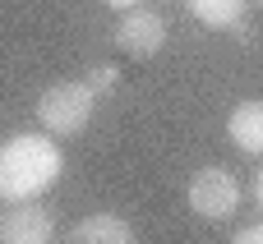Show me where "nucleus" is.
Returning <instances> with one entry per match:
<instances>
[{
	"instance_id": "obj_9",
	"label": "nucleus",
	"mask_w": 263,
	"mask_h": 244,
	"mask_svg": "<svg viewBox=\"0 0 263 244\" xmlns=\"http://www.w3.org/2000/svg\"><path fill=\"white\" fill-rule=\"evenodd\" d=\"M83 83H88V88H92V92H111V88H116V83H120V69H116V65H92V69H88V78H83Z\"/></svg>"
},
{
	"instance_id": "obj_12",
	"label": "nucleus",
	"mask_w": 263,
	"mask_h": 244,
	"mask_svg": "<svg viewBox=\"0 0 263 244\" xmlns=\"http://www.w3.org/2000/svg\"><path fill=\"white\" fill-rule=\"evenodd\" d=\"M254 198H259V208H263V166H259V175H254Z\"/></svg>"
},
{
	"instance_id": "obj_2",
	"label": "nucleus",
	"mask_w": 263,
	"mask_h": 244,
	"mask_svg": "<svg viewBox=\"0 0 263 244\" xmlns=\"http://www.w3.org/2000/svg\"><path fill=\"white\" fill-rule=\"evenodd\" d=\"M92 111H97V92L83 78L79 83H55V88H46L37 97V120H42V134H51V138L83 134Z\"/></svg>"
},
{
	"instance_id": "obj_4",
	"label": "nucleus",
	"mask_w": 263,
	"mask_h": 244,
	"mask_svg": "<svg viewBox=\"0 0 263 244\" xmlns=\"http://www.w3.org/2000/svg\"><path fill=\"white\" fill-rule=\"evenodd\" d=\"M55 240V212L37 198L9 203L0 217V244H51Z\"/></svg>"
},
{
	"instance_id": "obj_5",
	"label": "nucleus",
	"mask_w": 263,
	"mask_h": 244,
	"mask_svg": "<svg viewBox=\"0 0 263 244\" xmlns=\"http://www.w3.org/2000/svg\"><path fill=\"white\" fill-rule=\"evenodd\" d=\"M116 46L125 51V55H134V60H148V55H157L162 46H166V18L157 14V9H125V18H120V28H116Z\"/></svg>"
},
{
	"instance_id": "obj_8",
	"label": "nucleus",
	"mask_w": 263,
	"mask_h": 244,
	"mask_svg": "<svg viewBox=\"0 0 263 244\" xmlns=\"http://www.w3.org/2000/svg\"><path fill=\"white\" fill-rule=\"evenodd\" d=\"M185 5L203 28H245V5L250 0H185Z\"/></svg>"
},
{
	"instance_id": "obj_11",
	"label": "nucleus",
	"mask_w": 263,
	"mask_h": 244,
	"mask_svg": "<svg viewBox=\"0 0 263 244\" xmlns=\"http://www.w3.org/2000/svg\"><path fill=\"white\" fill-rule=\"evenodd\" d=\"M102 5H111V9H139L143 0H102Z\"/></svg>"
},
{
	"instance_id": "obj_6",
	"label": "nucleus",
	"mask_w": 263,
	"mask_h": 244,
	"mask_svg": "<svg viewBox=\"0 0 263 244\" xmlns=\"http://www.w3.org/2000/svg\"><path fill=\"white\" fill-rule=\"evenodd\" d=\"M69 244H139V235L120 212H88L69 231Z\"/></svg>"
},
{
	"instance_id": "obj_7",
	"label": "nucleus",
	"mask_w": 263,
	"mask_h": 244,
	"mask_svg": "<svg viewBox=\"0 0 263 244\" xmlns=\"http://www.w3.org/2000/svg\"><path fill=\"white\" fill-rule=\"evenodd\" d=\"M227 138L240 148V152H250V157H263V101H240L231 115H227Z\"/></svg>"
},
{
	"instance_id": "obj_10",
	"label": "nucleus",
	"mask_w": 263,
	"mask_h": 244,
	"mask_svg": "<svg viewBox=\"0 0 263 244\" xmlns=\"http://www.w3.org/2000/svg\"><path fill=\"white\" fill-rule=\"evenodd\" d=\"M231 244H263V221L245 226V231H236V240H231Z\"/></svg>"
},
{
	"instance_id": "obj_13",
	"label": "nucleus",
	"mask_w": 263,
	"mask_h": 244,
	"mask_svg": "<svg viewBox=\"0 0 263 244\" xmlns=\"http://www.w3.org/2000/svg\"><path fill=\"white\" fill-rule=\"evenodd\" d=\"M254 5H259V9H263V0H254Z\"/></svg>"
},
{
	"instance_id": "obj_1",
	"label": "nucleus",
	"mask_w": 263,
	"mask_h": 244,
	"mask_svg": "<svg viewBox=\"0 0 263 244\" xmlns=\"http://www.w3.org/2000/svg\"><path fill=\"white\" fill-rule=\"evenodd\" d=\"M65 171V157L51 134H14L0 143V203L42 198Z\"/></svg>"
},
{
	"instance_id": "obj_3",
	"label": "nucleus",
	"mask_w": 263,
	"mask_h": 244,
	"mask_svg": "<svg viewBox=\"0 0 263 244\" xmlns=\"http://www.w3.org/2000/svg\"><path fill=\"white\" fill-rule=\"evenodd\" d=\"M185 203L203 221H227L240 208V180L227 166H199L185 185Z\"/></svg>"
}]
</instances>
